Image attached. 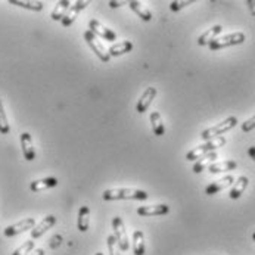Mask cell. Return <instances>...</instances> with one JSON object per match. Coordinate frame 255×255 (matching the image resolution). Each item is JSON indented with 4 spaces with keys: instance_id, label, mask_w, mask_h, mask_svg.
<instances>
[{
    "instance_id": "obj_1",
    "label": "cell",
    "mask_w": 255,
    "mask_h": 255,
    "mask_svg": "<svg viewBox=\"0 0 255 255\" xmlns=\"http://www.w3.org/2000/svg\"><path fill=\"white\" fill-rule=\"evenodd\" d=\"M105 201H117V199H136V201H146L149 198L147 192L142 189L133 187H117V189H107L102 193Z\"/></svg>"
},
{
    "instance_id": "obj_2",
    "label": "cell",
    "mask_w": 255,
    "mask_h": 255,
    "mask_svg": "<svg viewBox=\"0 0 255 255\" xmlns=\"http://www.w3.org/2000/svg\"><path fill=\"white\" fill-rule=\"evenodd\" d=\"M226 137H223V136H220V137H216V139H213V140H208V142H205L204 145H199L196 146V147H193L192 150H189L187 153H186V159L187 161H196V159H199L201 156H204V155H207V153H211V152H216V149H219L221 146L226 145Z\"/></svg>"
},
{
    "instance_id": "obj_3",
    "label": "cell",
    "mask_w": 255,
    "mask_h": 255,
    "mask_svg": "<svg viewBox=\"0 0 255 255\" xmlns=\"http://www.w3.org/2000/svg\"><path fill=\"white\" fill-rule=\"evenodd\" d=\"M236 124H238V118H236V117H227L224 121H221V123L217 124V126H214V127H210V128L204 130V131H202V134H201V137H202L205 142L213 140V139H216V137L223 136L226 131L232 130L233 127H236Z\"/></svg>"
},
{
    "instance_id": "obj_4",
    "label": "cell",
    "mask_w": 255,
    "mask_h": 255,
    "mask_svg": "<svg viewBox=\"0 0 255 255\" xmlns=\"http://www.w3.org/2000/svg\"><path fill=\"white\" fill-rule=\"evenodd\" d=\"M245 41V34L244 33H232V34H227V36L217 37L214 41H211L208 46L211 50H220V49H224V47H230V46H238V44H242Z\"/></svg>"
},
{
    "instance_id": "obj_5",
    "label": "cell",
    "mask_w": 255,
    "mask_h": 255,
    "mask_svg": "<svg viewBox=\"0 0 255 255\" xmlns=\"http://www.w3.org/2000/svg\"><path fill=\"white\" fill-rule=\"evenodd\" d=\"M84 40H86V43L89 44V47L93 50V53H95L102 62H108V61H110V53H108V50L105 49V46L102 44V41L98 38V36H95L90 30H87V31L84 33Z\"/></svg>"
},
{
    "instance_id": "obj_6",
    "label": "cell",
    "mask_w": 255,
    "mask_h": 255,
    "mask_svg": "<svg viewBox=\"0 0 255 255\" xmlns=\"http://www.w3.org/2000/svg\"><path fill=\"white\" fill-rule=\"evenodd\" d=\"M112 229H114V238L117 239V244H118L120 250L127 251L130 248V242H128L127 230H126V226H124L121 217H114L112 219Z\"/></svg>"
},
{
    "instance_id": "obj_7",
    "label": "cell",
    "mask_w": 255,
    "mask_h": 255,
    "mask_svg": "<svg viewBox=\"0 0 255 255\" xmlns=\"http://www.w3.org/2000/svg\"><path fill=\"white\" fill-rule=\"evenodd\" d=\"M36 226V220L34 219H24L9 227L4 229V236L6 238H12V236H16V235H21L27 230H33V227Z\"/></svg>"
},
{
    "instance_id": "obj_8",
    "label": "cell",
    "mask_w": 255,
    "mask_h": 255,
    "mask_svg": "<svg viewBox=\"0 0 255 255\" xmlns=\"http://www.w3.org/2000/svg\"><path fill=\"white\" fill-rule=\"evenodd\" d=\"M90 1L89 0H77L75 3H74V6H71L70 7V10L67 12V15L62 18V25L64 27H70V25H73L74 24V21L78 18V15H80V12L89 4Z\"/></svg>"
},
{
    "instance_id": "obj_9",
    "label": "cell",
    "mask_w": 255,
    "mask_h": 255,
    "mask_svg": "<svg viewBox=\"0 0 255 255\" xmlns=\"http://www.w3.org/2000/svg\"><path fill=\"white\" fill-rule=\"evenodd\" d=\"M89 28L90 31L98 37H102L108 41H115L117 40V34L114 33V30H110L108 27H105L102 22L96 21V19H92L90 24H89Z\"/></svg>"
},
{
    "instance_id": "obj_10",
    "label": "cell",
    "mask_w": 255,
    "mask_h": 255,
    "mask_svg": "<svg viewBox=\"0 0 255 255\" xmlns=\"http://www.w3.org/2000/svg\"><path fill=\"white\" fill-rule=\"evenodd\" d=\"M170 213V207L165 204H158V205H145L139 207L137 214L143 217H152V216H165Z\"/></svg>"
},
{
    "instance_id": "obj_11",
    "label": "cell",
    "mask_w": 255,
    "mask_h": 255,
    "mask_svg": "<svg viewBox=\"0 0 255 255\" xmlns=\"http://www.w3.org/2000/svg\"><path fill=\"white\" fill-rule=\"evenodd\" d=\"M156 93H158V92H156V89H155V87H147L145 92L142 93L140 99L137 101L136 111H137L139 114H145L146 111L149 110V107H150L152 101L155 99Z\"/></svg>"
},
{
    "instance_id": "obj_12",
    "label": "cell",
    "mask_w": 255,
    "mask_h": 255,
    "mask_svg": "<svg viewBox=\"0 0 255 255\" xmlns=\"http://www.w3.org/2000/svg\"><path fill=\"white\" fill-rule=\"evenodd\" d=\"M56 224V217L55 216H47L41 220L38 224H36L31 230V239H37L40 236H43L49 229H52Z\"/></svg>"
},
{
    "instance_id": "obj_13",
    "label": "cell",
    "mask_w": 255,
    "mask_h": 255,
    "mask_svg": "<svg viewBox=\"0 0 255 255\" xmlns=\"http://www.w3.org/2000/svg\"><path fill=\"white\" fill-rule=\"evenodd\" d=\"M233 183H235V177H233V176H224V177H223V179H220V180H216V182L210 183V184L207 186V189H205V193H207V195H210V196H213V195H216V193L221 192L223 189H226V187L232 186Z\"/></svg>"
},
{
    "instance_id": "obj_14",
    "label": "cell",
    "mask_w": 255,
    "mask_h": 255,
    "mask_svg": "<svg viewBox=\"0 0 255 255\" xmlns=\"http://www.w3.org/2000/svg\"><path fill=\"white\" fill-rule=\"evenodd\" d=\"M21 146H22V153L27 161H34L36 159V149L33 145V139L30 133H22L21 134Z\"/></svg>"
},
{
    "instance_id": "obj_15",
    "label": "cell",
    "mask_w": 255,
    "mask_h": 255,
    "mask_svg": "<svg viewBox=\"0 0 255 255\" xmlns=\"http://www.w3.org/2000/svg\"><path fill=\"white\" fill-rule=\"evenodd\" d=\"M217 158H219L217 152H211V153H207V155L201 156L199 159H196V162H195V165H193V173H196V174L202 173L205 168H208L211 164H214V161H216Z\"/></svg>"
},
{
    "instance_id": "obj_16",
    "label": "cell",
    "mask_w": 255,
    "mask_h": 255,
    "mask_svg": "<svg viewBox=\"0 0 255 255\" xmlns=\"http://www.w3.org/2000/svg\"><path fill=\"white\" fill-rule=\"evenodd\" d=\"M248 183H250V179L247 176H241L236 182L233 183V186L230 189V193H229L230 199H239L244 195L245 189L248 187Z\"/></svg>"
},
{
    "instance_id": "obj_17",
    "label": "cell",
    "mask_w": 255,
    "mask_h": 255,
    "mask_svg": "<svg viewBox=\"0 0 255 255\" xmlns=\"http://www.w3.org/2000/svg\"><path fill=\"white\" fill-rule=\"evenodd\" d=\"M238 167V162L233 159H227V161H220L214 162L208 167V171L211 174H217V173H224V171H232Z\"/></svg>"
},
{
    "instance_id": "obj_18",
    "label": "cell",
    "mask_w": 255,
    "mask_h": 255,
    "mask_svg": "<svg viewBox=\"0 0 255 255\" xmlns=\"http://www.w3.org/2000/svg\"><path fill=\"white\" fill-rule=\"evenodd\" d=\"M131 49H133V43L128 41V40H124V41H120V43H114L108 49V53H110L111 58L112 56H121L124 53L131 52Z\"/></svg>"
},
{
    "instance_id": "obj_19",
    "label": "cell",
    "mask_w": 255,
    "mask_h": 255,
    "mask_svg": "<svg viewBox=\"0 0 255 255\" xmlns=\"http://www.w3.org/2000/svg\"><path fill=\"white\" fill-rule=\"evenodd\" d=\"M70 7H71V1L70 0H61V1H58L56 6H55V9L52 10L50 18L53 21H62V18L67 15V12L70 10Z\"/></svg>"
},
{
    "instance_id": "obj_20",
    "label": "cell",
    "mask_w": 255,
    "mask_h": 255,
    "mask_svg": "<svg viewBox=\"0 0 255 255\" xmlns=\"http://www.w3.org/2000/svg\"><path fill=\"white\" fill-rule=\"evenodd\" d=\"M221 31H223V27L221 25H214L213 28H210L208 31H205L204 34H201V36L198 37V44L199 46H207V44H210L211 41H214L219 34H221Z\"/></svg>"
},
{
    "instance_id": "obj_21",
    "label": "cell",
    "mask_w": 255,
    "mask_h": 255,
    "mask_svg": "<svg viewBox=\"0 0 255 255\" xmlns=\"http://www.w3.org/2000/svg\"><path fill=\"white\" fill-rule=\"evenodd\" d=\"M77 226H78V230L86 233L89 230V226H90V208L89 207H81L80 211H78V220H77Z\"/></svg>"
},
{
    "instance_id": "obj_22",
    "label": "cell",
    "mask_w": 255,
    "mask_h": 255,
    "mask_svg": "<svg viewBox=\"0 0 255 255\" xmlns=\"http://www.w3.org/2000/svg\"><path fill=\"white\" fill-rule=\"evenodd\" d=\"M128 6H130V9H131L134 13H137V15H139V18H140L142 21L149 22V21L152 19V12H150L149 9H146L145 6H143L140 1L131 0V1H128Z\"/></svg>"
},
{
    "instance_id": "obj_23",
    "label": "cell",
    "mask_w": 255,
    "mask_h": 255,
    "mask_svg": "<svg viewBox=\"0 0 255 255\" xmlns=\"http://www.w3.org/2000/svg\"><path fill=\"white\" fill-rule=\"evenodd\" d=\"M58 186V179L56 177H46V179H40V180H34L30 184V189L33 192H41V190H46V189H50V187H55Z\"/></svg>"
},
{
    "instance_id": "obj_24",
    "label": "cell",
    "mask_w": 255,
    "mask_h": 255,
    "mask_svg": "<svg viewBox=\"0 0 255 255\" xmlns=\"http://www.w3.org/2000/svg\"><path fill=\"white\" fill-rule=\"evenodd\" d=\"M145 235L142 230H134L133 233V253L134 255H145Z\"/></svg>"
},
{
    "instance_id": "obj_25",
    "label": "cell",
    "mask_w": 255,
    "mask_h": 255,
    "mask_svg": "<svg viewBox=\"0 0 255 255\" xmlns=\"http://www.w3.org/2000/svg\"><path fill=\"white\" fill-rule=\"evenodd\" d=\"M10 4L28 9V10H34V12H40L43 10V1H37V0H9Z\"/></svg>"
},
{
    "instance_id": "obj_26",
    "label": "cell",
    "mask_w": 255,
    "mask_h": 255,
    "mask_svg": "<svg viewBox=\"0 0 255 255\" xmlns=\"http://www.w3.org/2000/svg\"><path fill=\"white\" fill-rule=\"evenodd\" d=\"M150 124H152V130H153L155 136H164L165 127H164V123H162V118H161L159 112H152L150 114Z\"/></svg>"
},
{
    "instance_id": "obj_27",
    "label": "cell",
    "mask_w": 255,
    "mask_h": 255,
    "mask_svg": "<svg viewBox=\"0 0 255 255\" xmlns=\"http://www.w3.org/2000/svg\"><path fill=\"white\" fill-rule=\"evenodd\" d=\"M9 131H10V127H9V123H7V117H6V112H4L3 102L0 101V134H9Z\"/></svg>"
},
{
    "instance_id": "obj_28",
    "label": "cell",
    "mask_w": 255,
    "mask_h": 255,
    "mask_svg": "<svg viewBox=\"0 0 255 255\" xmlns=\"http://www.w3.org/2000/svg\"><path fill=\"white\" fill-rule=\"evenodd\" d=\"M34 247H36V244H34V241L33 239H30V241H27V242H24L19 248H16L15 251H13V254L12 255H28L31 254L33 251H34Z\"/></svg>"
},
{
    "instance_id": "obj_29",
    "label": "cell",
    "mask_w": 255,
    "mask_h": 255,
    "mask_svg": "<svg viewBox=\"0 0 255 255\" xmlns=\"http://www.w3.org/2000/svg\"><path fill=\"white\" fill-rule=\"evenodd\" d=\"M108 251H110V255H121V253H120L121 250H120L114 235L108 236Z\"/></svg>"
},
{
    "instance_id": "obj_30",
    "label": "cell",
    "mask_w": 255,
    "mask_h": 255,
    "mask_svg": "<svg viewBox=\"0 0 255 255\" xmlns=\"http://www.w3.org/2000/svg\"><path fill=\"white\" fill-rule=\"evenodd\" d=\"M192 3H193V0H176V1H171L170 9L173 12H179V10H182L183 7H186V6H189Z\"/></svg>"
},
{
    "instance_id": "obj_31",
    "label": "cell",
    "mask_w": 255,
    "mask_h": 255,
    "mask_svg": "<svg viewBox=\"0 0 255 255\" xmlns=\"http://www.w3.org/2000/svg\"><path fill=\"white\" fill-rule=\"evenodd\" d=\"M254 128H255V115H253L250 120H247V121L242 124V131L250 133V131H253Z\"/></svg>"
},
{
    "instance_id": "obj_32",
    "label": "cell",
    "mask_w": 255,
    "mask_h": 255,
    "mask_svg": "<svg viewBox=\"0 0 255 255\" xmlns=\"http://www.w3.org/2000/svg\"><path fill=\"white\" fill-rule=\"evenodd\" d=\"M247 4H248V7H250V10H251L253 16H255V0H248Z\"/></svg>"
},
{
    "instance_id": "obj_33",
    "label": "cell",
    "mask_w": 255,
    "mask_h": 255,
    "mask_svg": "<svg viewBox=\"0 0 255 255\" xmlns=\"http://www.w3.org/2000/svg\"><path fill=\"white\" fill-rule=\"evenodd\" d=\"M123 4H126V1H123V0H120V1H114V0H111L110 1V6L111 7H120V6H123Z\"/></svg>"
},
{
    "instance_id": "obj_34",
    "label": "cell",
    "mask_w": 255,
    "mask_h": 255,
    "mask_svg": "<svg viewBox=\"0 0 255 255\" xmlns=\"http://www.w3.org/2000/svg\"><path fill=\"white\" fill-rule=\"evenodd\" d=\"M248 155L253 158L255 161V146H251V147H248Z\"/></svg>"
},
{
    "instance_id": "obj_35",
    "label": "cell",
    "mask_w": 255,
    "mask_h": 255,
    "mask_svg": "<svg viewBox=\"0 0 255 255\" xmlns=\"http://www.w3.org/2000/svg\"><path fill=\"white\" fill-rule=\"evenodd\" d=\"M30 255H44V250H41V248H38V250H34L33 253Z\"/></svg>"
},
{
    "instance_id": "obj_36",
    "label": "cell",
    "mask_w": 255,
    "mask_h": 255,
    "mask_svg": "<svg viewBox=\"0 0 255 255\" xmlns=\"http://www.w3.org/2000/svg\"><path fill=\"white\" fill-rule=\"evenodd\" d=\"M253 239H254V242H255V232L253 233Z\"/></svg>"
},
{
    "instance_id": "obj_37",
    "label": "cell",
    "mask_w": 255,
    "mask_h": 255,
    "mask_svg": "<svg viewBox=\"0 0 255 255\" xmlns=\"http://www.w3.org/2000/svg\"><path fill=\"white\" fill-rule=\"evenodd\" d=\"M96 255H104L102 253H96Z\"/></svg>"
}]
</instances>
